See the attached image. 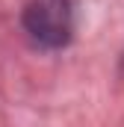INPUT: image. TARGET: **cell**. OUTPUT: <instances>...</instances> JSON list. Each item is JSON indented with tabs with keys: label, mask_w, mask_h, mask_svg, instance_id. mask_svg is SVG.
<instances>
[{
	"label": "cell",
	"mask_w": 124,
	"mask_h": 127,
	"mask_svg": "<svg viewBox=\"0 0 124 127\" xmlns=\"http://www.w3.org/2000/svg\"><path fill=\"white\" fill-rule=\"evenodd\" d=\"M24 30L41 47H62L74 32V0H30L24 6Z\"/></svg>",
	"instance_id": "6da1fadb"
}]
</instances>
